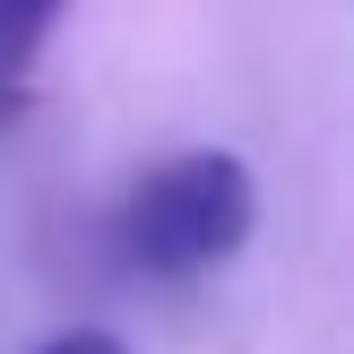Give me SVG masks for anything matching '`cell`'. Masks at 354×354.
I'll return each mask as SVG.
<instances>
[{"label": "cell", "mask_w": 354, "mask_h": 354, "mask_svg": "<svg viewBox=\"0 0 354 354\" xmlns=\"http://www.w3.org/2000/svg\"><path fill=\"white\" fill-rule=\"evenodd\" d=\"M35 354H130V346H121L113 328H61V337H52V346H35Z\"/></svg>", "instance_id": "3957f363"}, {"label": "cell", "mask_w": 354, "mask_h": 354, "mask_svg": "<svg viewBox=\"0 0 354 354\" xmlns=\"http://www.w3.org/2000/svg\"><path fill=\"white\" fill-rule=\"evenodd\" d=\"M251 216H259V190H251V173H242V156L190 147V156L156 165L147 182L130 190V207H121V251L147 277H199V268H216V259H234L242 242H251Z\"/></svg>", "instance_id": "6da1fadb"}, {"label": "cell", "mask_w": 354, "mask_h": 354, "mask_svg": "<svg viewBox=\"0 0 354 354\" xmlns=\"http://www.w3.org/2000/svg\"><path fill=\"white\" fill-rule=\"evenodd\" d=\"M61 9H69V0H0V121L26 104L35 61H44V44H52V26H61Z\"/></svg>", "instance_id": "7a4b0ae2"}]
</instances>
